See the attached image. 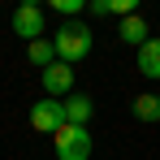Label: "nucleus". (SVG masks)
<instances>
[{"instance_id":"obj_10","label":"nucleus","mask_w":160,"mask_h":160,"mask_svg":"<svg viewBox=\"0 0 160 160\" xmlns=\"http://www.w3.org/2000/svg\"><path fill=\"white\" fill-rule=\"evenodd\" d=\"M134 117L147 121V126H156L160 121V95H134Z\"/></svg>"},{"instance_id":"obj_6","label":"nucleus","mask_w":160,"mask_h":160,"mask_svg":"<svg viewBox=\"0 0 160 160\" xmlns=\"http://www.w3.org/2000/svg\"><path fill=\"white\" fill-rule=\"evenodd\" d=\"M117 39H121V43H134V48H143V43L152 39V26H147L138 13H134V18H121V22H117Z\"/></svg>"},{"instance_id":"obj_8","label":"nucleus","mask_w":160,"mask_h":160,"mask_svg":"<svg viewBox=\"0 0 160 160\" xmlns=\"http://www.w3.org/2000/svg\"><path fill=\"white\" fill-rule=\"evenodd\" d=\"M91 112H95L91 95H69V100H65V126H87Z\"/></svg>"},{"instance_id":"obj_3","label":"nucleus","mask_w":160,"mask_h":160,"mask_svg":"<svg viewBox=\"0 0 160 160\" xmlns=\"http://www.w3.org/2000/svg\"><path fill=\"white\" fill-rule=\"evenodd\" d=\"M13 35H22L26 43H35V39H43L48 35V18H43V9L39 4H18L13 9Z\"/></svg>"},{"instance_id":"obj_9","label":"nucleus","mask_w":160,"mask_h":160,"mask_svg":"<svg viewBox=\"0 0 160 160\" xmlns=\"http://www.w3.org/2000/svg\"><path fill=\"white\" fill-rule=\"evenodd\" d=\"M26 61L43 74L48 65H56V43H52V39H35V43H26Z\"/></svg>"},{"instance_id":"obj_4","label":"nucleus","mask_w":160,"mask_h":160,"mask_svg":"<svg viewBox=\"0 0 160 160\" xmlns=\"http://www.w3.org/2000/svg\"><path fill=\"white\" fill-rule=\"evenodd\" d=\"M30 126H35L39 134H48V138H52V134L65 126V104H61V100H52V95H43L39 104L30 108Z\"/></svg>"},{"instance_id":"obj_2","label":"nucleus","mask_w":160,"mask_h":160,"mask_svg":"<svg viewBox=\"0 0 160 160\" xmlns=\"http://www.w3.org/2000/svg\"><path fill=\"white\" fill-rule=\"evenodd\" d=\"M52 147H56V160H91V134H87V126H61L52 134Z\"/></svg>"},{"instance_id":"obj_5","label":"nucleus","mask_w":160,"mask_h":160,"mask_svg":"<svg viewBox=\"0 0 160 160\" xmlns=\"http://www.w3.org/2000/svg\"><path fill=\"white\" fill-rule=\"evenodd\" d=\"M39 78H43V91H48L52 100H56V95H65V100H69V91H74V65L56 61V65H48Z\"/></svg>"},{"instance_id":"obj_1","label":"nucleus","mask_w":160,"mask_h":160,"mask_svg":"<svg viewBox=\"0 0 160 160\" xmlns=\"http://www.w3.org/2000/svg\"><path fill=\"white\" fill-rule=\"evenodd\" d=\"M52 43H56V61H65V65H78L82 56L91 52V30L78 26V22H65V26L52 35Z\"/></svg>"},{"instance_id":"obj_11","label":"nucleus","mask_w":160,"mask_h":160,"mask_svg":"<svg viewBox=\"0 0 160 160\" xmlns=\"http://www.w3.org/2000/svg\"><path fill=\"white\" fill-rule=\"evenodd\" d=\"M52 9L65 13V18H74V13H82V9H91V4H87V0H52Z\"/></svg>"},{"instance_id":"obj_12","label":"nucleus","mask_w":160,"mask_h":160,"mask_svg":"<svg viewBox=\"0 0 160 160\" xmlns=\"http://www.w3.org/2000/svg\"><path fill=\"white\" fill-rule=\"evenodd\" d=\"M87 13H95V18H108L112 13V0H91V9Z\"/></svg>"},{"instance_id":"obj_7","label":"nucleus","mask_w":160,"mask_h":160,"mask_svg":"<svg viewBox=\"0 0 160 160\" xmlns=\"http://www.w3.org/2000/svg\"><path fill=\"white\" fill-rule=\"evenodd\" d=\"M138 74H143V78H152V82L160 78V39H156V35L138 48Z\"/></svg>"}]
</instances>
